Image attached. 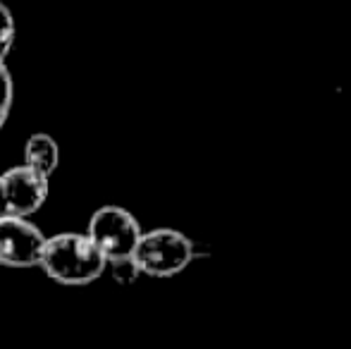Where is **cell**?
<instances>
[{
  "label": "cell",
  "mask_w": 351,
  "mask_h": 349,
  "mask_svg": "<svg viewBox=\"0 0 351 349\" xmlns=\"http://www.w3.org/2000/svg\"><path fill=\"white\" fill-rule=\"evenodd\" d=\"M41 265L48 278L62 285H88L101 278L108 268L106 258L98 254L86 234L62 232L46 237Z\"/></svg>",
  "instance_id": "obj_1"
},
{
  "label": "cell",
  "mask_w": 351,
  "mask_h": 349,
  "mask_svg": "<svg viewBox=\"0 0 351 349\" xmlns=\"http://www.w3.org/2000/svg\"><path fill=\"white\" fill-rule=\"evenodd\" d=\"M24 168H29L32 173L41 175L43 180H51V175L60 165V146L56 144V139L43 132L32 134L24 146Z\"/></svg>",
  "instance_id": "obj_6"
},
{
  "label": "cell",
  "mask_w": 351,
  "mask_h": 349,
  "mask_svg": "<svg viewBox=\"0 0 351 349\" xmlns=\"http://www.w3.org/2000/svg\"><path fill=\"white\" fill-rule=\"evenodd\" d=\"M132 261L141 275L172 278L194 261V242L172 228H156L141 234Z\"/></svg>",
  "instance_id": "obj_2"
},
{
  "label": "cell",
  "mask_w": 351,
  "mask_h": 349,
  "mask_svg": "<svg viewBox=\"0 0 351 349\" xmlns=\"http://www.w3.org/2000/svg\"><path fill=\"white\" fill-rule=\"evenodd\" d=\"M14 43V19L8 5L0 3V62H5L8 53L12 51Z\"/></svg>",
  "instance_id": "obj_8"
},
{
  "label": "cell",
  "mask_w": 351,
  "mask_h": 349,
  "mask_svg": "<svg viewBox=\"0 0 351 349\" xmlns=\"http://www.w3.org/2000/svg\"><path fill=\"white\" fill-rule=\"evenodd\" d=\"M46 234L29 220L0 218V263L10 268H32L41 263Z\"/></svg>",
  "instance_id": "obj_5"
},
{
  "label": "cell",
  "mask_w": 351,
  "mask_h": 349,
  "mask_svg": "<svg viewBox=\"0 0 351 349\" xmlns=\"http://www.w3.org/2000/svg\"><path fill=\"white\" fill-rule=\"evenodd\" d=\"M108 268H110L112 273V280H117L120 285H132L136 282V278H139V268H136V263L132 261V258H125V261H115V263H108Z\"/></svg>",
  "instance_id": "obj_9"
},
{
  "label": "cell",
  "mask_w": 351,
  "mask_h": 349,
  "mask_svg": "<svg viewBox=\"0 0 351 349\" xmlns=\"http://www.w3.org/2000/svg\"><path fill=\"white\" fill-rule=\"evenodd\" d=\"M48 199V180L32 173L24 165L0 175V218L29 220Z\"/></svg>",
  "instance_id": "obj_4"
},
{
  "label": "cell",
  "mask_w": 351,
  "mask_h": 349,
  "mask_svg": "<svg viewBox=\"0 0 351 349\" xmlns=\"http://www.w3.org/2000/svg\"><path fill=\"white\" fill-rule=\"evenodd\" d=\"M12 98H14V82L10 75L8 65L0 62V130L8 122L10 110H12Z\"/></svg>",
  "instance_id": "obj_7"
},
{
  "label": "cell",
  "mask_w": 351,
  "mask_h": 349,
  "mask_svg": "<svg viewBox=\"0 0 351 349\" xmlns=\"http://www.w3.org/2000/svg\"><path fill=\"white\" fill-rule=\"evenodd\" d=\"M141 234L143 230L139 220L122 206H101L91 215L86 228V237L106 258V263L132 258Z\"/></svg>",
  "instance_id": "obj_3"
}]
</instances>
